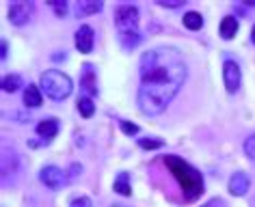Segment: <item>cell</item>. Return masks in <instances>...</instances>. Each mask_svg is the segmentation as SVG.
Returning a JSON list of instances; mask_svg holds the SVG:
<instances>
[{
  "instance_id": "6da1fadb",
  "label": "cell",
  "mask_w": 255,
  "mask_h": 207,
  "mask_svg": "<svg viewBox=\"0 0 255 207\" xmlns=\"http://www.w3.org/2000/svg\"><path fill=\"white\" fill-rule=\"evenodd\" d=\"M141 84H138V108L143 115L156 117L167 110L173 97L186 82L188 67L175 48L158 46L147 50L138 63Z\"/></svg>"
},
{
  "instance_id": "7a4b0ae2",
  "label": "cell",
  "mask_w": 255,
  "mask_h": 207,
  "mask_svg": "<svg viewBox=\"0 0 255 207\" xmlns=\"http://www.w3.org/2000/svg\"><path fill=\"white\" fill-rule=\"evenodd\" d=\"M164 164L169 166V171L173 173V177L177 179L182 192H184V199L186 201H195L203 194V177L201 173L197 171L195 166H190L186 160L177 158V155H164Z\"/></svg>"
},
{
  "instance_id": "3957f363",
  "label": "cell",
  "mask_w": 255,
  "mask_h": 207,
  "mask_svg": "<svg viewBox=\"0 0 255 207\" xmlns=\"http://www.w3.org/2000/svg\"><path fill=\"white\" fill-rule=\"evenodd\" d=\"M41 91L46 93L50 99H54V102H63V99H67L72 95V80H69L67 73L59 71V69H48V71L41 73Z\"/></svg>"
},
{
  "instance_id": "277c9868",
  "label": "cell",
  "mask_w": 255,
  "mask_h": 207,
  "mask_svg": "<svg viewBox=\"0 0 255 207\" xmlns=\"http://www.w3.org/2000/svg\"><path fill=\"white\" fill-rule=\"evenodd\" d=\"M138 9L136 4L124 2L119 4L117 11H115V28H117V35H130V33H138Z\"/></svg>"
},
{
  "instance_id": "5b68a950",
  "label": "cell",
  "mask_w": 255,
  "mask_h": 207,
  "mask_svg": "<svg viewBox=\"0 0 255 207\" xmlns=\"http://www.w3.org/2000/svg\"><path fill=\"white\" fill-rule=\"evenodd\" d=\"M39 179H41L43 186L50 188V190H61L67 181V173L61 171L59 166H43L39 171Z\"/></svg>"
},
{
  "instance_id": "8992f818",
  "label": "cell",
  "mask_w": 255,
  "mask_h": 207,
  "mask_svg": "<svg viewBox=\"0 0 255 207\" xmlns=\"http://www.w3.org/2000/svg\"><path fill=\"white\" fill-rule=\"evenodd\" d=\"M223 82H225L227 93H236L240 89L242 71H240V65L236 61H225V65H223Z\"/></svg>"
},
{
  "instance_id": "52a82bcc",
  "label": "cell",
  "mask_w": 255,
  "mask_h": 207,
  "mask_svg": "<svg viewBox=\"0 0 255 207\" xmlns=\"http://www.w3.org/2000/svg\"><path fill=\"white\" fill-rule=\"evenodd\" d=\"M30 13H33V2H13L9 7V22L13 26H24L28 24Z\"/></svg>"
},
{
  "instance_id": "ba28073f",
  "label": "cell",
  "mask_w": 255,
  "mask_h": 207,
  "mask_svg": "<svg viewBox=\"0 0 255 207\" xmlns=\"http://www.w3.org/2000/svg\"><path fill=\"white\" fill-rule=\"evenodd\" d=\"M80 89L87 93L89 97L98 95V76H95V69L91 63L82 65V73H80Z\"/></svg>"
},
{
  "instance_id": "9c48e42d",
  "label": "cell",
  "mask_w": 255,
  "mask_h": 207,
  "mask_svg": "<svg viewBox=\"0 0 255 207\" xmlns=\"http://www.w3.org/2000/svg\"><path fill=\"white\" fill-rule=\"evenodd\" d=\"M74 41H76V48H78V52L80 54H89L93 50V41H95V33H93V28L91 26H80L78 30H76V37H74Z\"/></svg>"
},
{
  "instance_id": "30bf717a",
  "label": "cell",
  "mask_w": 255,
  "mask_h": 207,
  "mask_svg": "<svg viewBox=\"0 0 255 207\" xmlns=\"http://www.w3.org/2000/svg\"><path fill=\"white\" fill-rule=\"evenodd\" d=\"M249 188H251V179H249L247 173H234L232 179H229V192L234 194V197H245L249 192Z\"/></svg>"
},
{
  "instance_id": "8fae6325",
  "label": "cell",
  "mask_w": 255,
  "mask_h": 207,
  "mask_svg": "<svg viewBox=\"0 0 255 207\" xmlns=\"http://www.w3.org/2000/svg\"><path fill=\"white\" fill-rule=\"evenodd\" d=\"M59 134V121H56V119H43V121L37 125V136L41 138L43 142H50L52 140V138Z\"/></svg>"
},
{
  "instance_id": "7c38bea8",
  "label": "cell",
  "mask_w": 255,
  "mask_h": 207,
  "mask_svg": "<svg viewBox=\"0 0 255 207\" xmlns=\"http://www.w3.org/2000/svg\"><path fill=\"white\" fill-rule=\"evenodd\" d=\"M236 33H238V20H236L234 15H225L221 20V26H219V35L223 37L225 41L234 39Z\"/></svg>"
},
{
  "instance_id": "4fadbf2b",
  "label": "cell",
  "mask_w": 255,
  "mask_h": 207,
  "mask_svg": "<svg viewBox=\"0 0 255 207\" xmlns=\"http://www.w3.org/2000/svg\"><path fill=\"white\" fill-rule=\"evenodd\" d=\"M113 190L121 194V197H130L132 194V186H130V173L128 171H121L117 177L113 181Z\"/></svg>"
},
{
  "instance_id": "5bb4252c",
  "label": "cell",
  "mask_w": 255,
  "mask_h": 207,
  "mask_svg": "<svg viewBox=\"0 0 255 207\" xmlns=\"http://www.w3.org/2000/svg\"><path fill=\"white\" fill-rule=\"evenodd\" d=\"M41 102H43L41 91L37 89L35 84H28L26 89H24V104H26L28 108H39Z\"/></svg>"
},
{
  "instance_id": "9a60e30c",
  "label": "cell",
  "mask_w": 255,
  "mask_h": 207,
  "mask_svg": "<svg viewBox=\"0 0 255 207\" xmlns=\"http://www.w3.org/2000/svg\"><path fill=\"white\" fill-rule=\"evenodd\" d=\"M104 9V2H78L76 4V13L78 17H87V15H95Z\"/></svg>"
},
{
  "instance_id": "2e32d148",
  "label": "cell",
  "mask_w": 255,
  "mask_h": 207,
  "mask_svg": "<svg viewBox=\"0 0 255 207\" xmlns=\"http://www.w3.org/2000/svg\"><path fill=\"white\" fill-rule=\"evenodd\" d=\"M184 26L188 30H199L203 26V15L199 11H188V13H184Z\"/></svg>"
},
{
  "instance_id": "e0dca14e",
  "label": "cell",
  "mask_w": 255,
  "mask_h": 207,
  "mask_svg": "<svg viewBox=\"0 0 255 207\" xmlns=\"http://www.w3.org/2000/svg\"><path fill=\"white\" fill-rule=\"evenodd\" d=\"M78 110H80V115L85 117V119H91V117H93V112H95V104H93V99L89 97V95L78 97Z\"/></svg>"
},
{
  "instance_id": "ac0fdd59",
  "label": "cell",
  "mask_w": 255,
  "mask_h": 207,
  "mask_svg": "<svg viewBox=\"0 0 255 207\" xmlns=\"http://www.w3.org/2000/svg\"><path fill=\"white\" fill-rule=\"evenodd\" d=\"M20 86H22V76H17V73H11V76L2 78V91L15 93V91H20Z\"/></svg>"
},
{
  "instance_id": "d6986e66",
  "label": "cell",
  "mask_w": 255,
  "mask_h": 207,
  "mask_svg": "<svg viewBox=\"0 0 255 207\" xmlns=\"http://www.w3.org/2000/svg\"><path fill=\"white\" fill-rule=\"evenodd\" d=\"M143 41L141 33H130V35H119V43L124 46V50H134L138 43Z\"/></svg>"
},
{
  "instance_id": "ffe728a7",
  "label": "cell",
  "mask_w": 255,
  "mask_h": 207,
  "mask_svg": "<svg viewBox=\"0 0 255 207\" xmlns=\"http://www.w3.org/2000/svg\"><path fill=\"white\" fill-rule=\"evenodd\" d=\"M138 147L145 149V151H151V149H162L164 142L160 138H138Z\"/></svg>"
},
{
  "instance_id": "44dd1931",
  "label": "cell",
  "mask_w": 255,
  "mask_h": 207,
  "mask_svg": "<svg viewBox=\"0 0 255 207\" xmlns=\"http://www.w3.org/2000/svg\"><path fill=\"white\" fill-rule=\"evenodd\" d=\"M245 153H247V158L251 160V162H255V134H251L245 140Z\"/></svg>"
},
{
  "instance_id": "7402d4cb",
  "label": "cell",
  "mask_w": 255,
  "mask_h": 207,
  "mask_svg": "<svg viewBox=\"0 0 255 207\" xmlns=\"http://www.w3.org/2000/svg\"><path fill=\"white\" fill-rule=\"evenodd\" d=\"M50 9L56 13V17H65L67 15V2H50Z\"/></svg>"
},
{
  "instance_id": "603a6c76",
  "label": "cell",
  "mask_w": 255,
  "mask_h": 207,
  "mask_svg": "<svg viewBox=\"0 0 255 207\" xmlns=\"http://www.w3.org/2000/svg\"><path fill=\"white\" fill-rule=\"evenodd\" d=\"M121 132L128 136H132V134H138V125L136 123H130V121H121Z\"/></svg>"
},
{
  "instance_id": "cb8c5ba5",
  "label": "cell",
  "mask_w": 255,
  "mask_h": 207,
  "mask_svg": "<svg viewBox=\"0 0 255 207\" xmlns=\"http://www.w3.org/2000/svg\"><path fill=\"white\" fill-rule=\"evenodd\" d=\"M69 207H93V205H91V199L89 197H76V199H72Z\"/></svg>"
},
{
  "instance_id": "d4e9b609",
  "label": "cell",
  "mask_w": 255,
  "mask_h": 207,
  "mask_svg": "<svg viewBox=\"0 0 255 207\" xmlns=\"http://www.w3.org/2000/svg\"><path fill=\"white\" fill-rule=\"evenodd\" d=\"M158 7H162V9H180V7H184V0H177V2H164V0H160Z\"/></svg>"
},
{
  "instance_id": "484cf974",
  "label": "cell",
  "mask_w": 255,
  "mask_h": 207,
  "mask_svg": "<svg viewBox=\"0 0 255 207\" xmlns=\"http://www.w3.org/2000/svg\"><path fill=\"white\" fill-rule=\"evenodd\" d=\"M201 207H227V203H225L223 199L216 197V199H210L208 203H206V205H201Z\"/></svg>"
},
{
  "instance_id": "4316f807",
  "label": "cell",
  "mask_w": 255,
  "mask_h": 207,
  "mask_svg": "<svg viewBox=\"0 0 255 207\" xmlns=\"http://www.w3.org/2000/svg\"><path fill=\"white\" fill-rule=\"evenodd\" d=\"M80 173H82V166H80V164H72V168H69V175H67V177H69V179H76Z\"/></svg>"
},
{
  "instance_id": "83f0119b",
  "label": "cell",
  "mask_w": 255,
  "mask_h": 207,
  "mask_svg": "<svg viewBox=\"0 0 255 207\" xmlns=\"http://www.w3.org/2000/svg\"><path fill=\"white\" fill-rule=\"evenodd\" d=\"M0 48H2V52H0V56H2V59H7V52H9V43L2 39V43H0Z\"/></svg>"
},
{
  "instance_id": "f1b7e54d",
  "label": "cell",
  "mask_w": 255,
  "mask_h": 207,
  "mask_svg": "<svg viewBox=\"0 0 255 207\" xmlns=\"http://www.w3.org/2000/svg\"><path fill=\"white\" fill-rule=\"evenodd\" d=\"M251 41L255 43V24H253V28H251Z\"/></svg>"
},
{
  "instance_id": "f546056e",
  "label": "cell",
  "mask_w": 255,
  "mask_h": 207,
  "mask_svg": "<svg viewBox=\"0 0 255 207\" xmlns=\"http://www.w3.org/2000/svg\"><path fill=\"white\" fill-rule=\"evenodd\" d=\"M113 207H126V205H113Z\"/></svg>"
}]
</instances>
